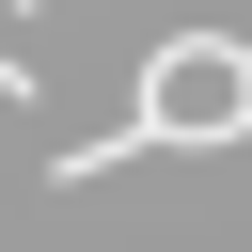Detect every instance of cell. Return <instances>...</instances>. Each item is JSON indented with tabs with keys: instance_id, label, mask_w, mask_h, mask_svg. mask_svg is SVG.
<instances>
[{
	"instance_id": "obj_1",
	"label": "cell",
	"mask_w": 252,
	"mask_h": 252,
	"mask_svg": "<svg viewBox=\"0 0 252 252\" xmlns=\"http://www.w3.org/2000/svg\"><path fill=\"white\" fill-rule=\"evenodd\" d=\"M142 126H158V142H236V126H252V47H236V32H173L158 79H142Z\"/></svg>"
}]
</instances>
